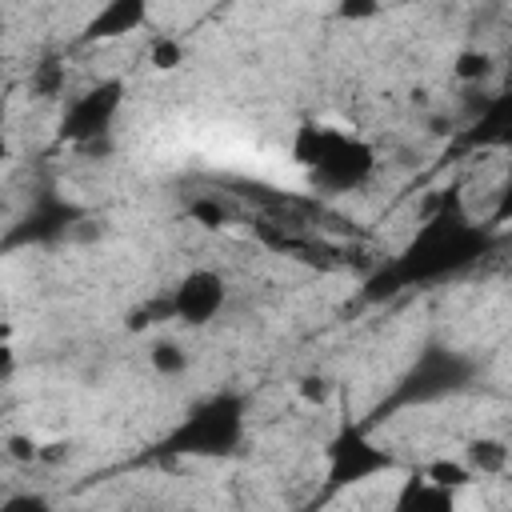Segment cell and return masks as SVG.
Returning <instances> with one entry per match:
<instances>
[{
    "instance_id": "obj_1",
    "label": "cell",
    "mask_w": 512,
    "mask_h": 512,
    "mask_svg": "<svg viewBox=\"0 0 512 512\" xmlns=\"http://www.w3.org/2000/svg\"><path fill=\"white\" fill-rule=\"evenodd\" d=\"M292 160L300 168L312 172V180L328 192H352L372 176V148L344 132V128H328V124H300L292 136Z\"/></svg>"
},
{
    "instance_id": "obj_2",
    "label": "cell",
    "mask_w": 512,
    "mask_h": 512,
    "mask_svg": "<svg viewBox=\"0 0 512 512\" xmlns=\"http://www.w3.org/2000/svg\"><path fill=\"white\" fill-rule=\"evenodd\" d=\"M244 432V412H240V400L232 396H216L208 400L204 408H196L184 428L176 432L172 448L176 452H188V456H220L228 452Z\"/></svg>"
},
{
    "instance_id": "obj_3",
    "label": "cell",
    "mask_w": 512,
    "mask_h": 512,
    "mask_svg": "<svg viewBox=\"0 0 512 512\" xmlns=\"http://www.w3.org/2000/svg\"><path fill=\"white\" fill-rule=\"evenodd\" d=\"M224 304H228V284H224V276L212 272V268H192V272H184L180 284H176L172 296H168L172 320L192 324V328L212 324V320L224 312Z\"/></svg>"
},
{
    "instance_id": "obj_4",
    "label": "cell",
    "mask_w": 512,
    "mask_h": 512,
    "mask_svg": "<svg viewBox=\"0 0 512 512\" xmlns=\"http://www.w3.org/2000/svg\"><path fill=\"white\" fill-rule=\"evenodd\" d=\"M116 104H120V84H100V88L76 96L72 108H68V116H64V136L92 140L96 132H104L112 124Z\"/></svg>"
},
{
    "instance_id": "obj_5",
    "label": "cell",
    "mask_w": 512,
    "mask_h": 512,
    "mask_svg": "<svg viewBox=\"0 0 512 512\" xmlns=\"http://www.w3.org/2000/svg\"><path fill=\"white\" fill-rule=\"evenodd\" d=\"M392 460H388V452L384 448H376V444H368V440H360V436H348V440H340L336 444V452H332V484H356V480H372L376 472H384Z\"/></svg>"
},
{
    "instance_id": "obj_6",
    "label": "cell",
    "mask_w": 512,
    "mask_h": 512,
    "mask_svg": "<svg viewBox=\"0 0 512 512\" xmlns=\"http://www.w3.org/2000/svg\"><path fill=\"white\" fill-rule=\"evenodd\" d=\"M388 512H460V496L440 488V484H432V480H424L420 472H412V476L400 480Z\"/></svg>"
},
{
    "instance_id": "obj_7",
    "label": "cell",
    "mask_w": 512,
    "mask_h": 512,
    "mask_svg": "<svg viewBox=\"0 0 512 512\" xmlns=\"http://www.w3.org/2000/svg\"><path fill=\"white\" fill-rule=\"evenodd\" d=\"M460 460L472 468L476 480H480V476H504L508 464H512V448H508V440H500V436H472V440L464 444Z\"/></svg>"
},
{
    "instance_id": "obj_8",
    "label": "cell",
    "mask_w": 512,
    "mask_h": 512,
    "mask_svg": "<svg viewBox=\"0 0 512 512\" xmlns=\"http://www.w3.org/2000/svg\"><path fill=\"white\" fill-rule=\"evenodd\" d=\"M144 4H132V0H116V4H108V8H100L96 16H92V24H88V36L92 40H112V36H124V32H132V28H140L144 24Z\"/></svg>"
},
{
    "instance_id": "obj_9",
    "label": "cell",
    "mask_w": 512,
    "mask_h": 512,
    "mask_svg": "<svg viewBox=\"0 0 512 512\" xmlns=\"http://www.w3.org/2000/svg\"><path fill=\"white\" fill-rule=\"evenodd\" d=\"M416 472H420L424 480H432V484H440V488L456 492V496H464V492L476 484L472 468H468L460 456H432V460H428V464H420Z\"/></svg>"
},
{
    "instance_id": "obj_10",
    "label": "cell",
    "mask_w": 512,
    "mask_h": 512,
    "mask_svg": "<svg viewBox=\"0 0 512 512\" xmlns=\"http://www.w3.org/2000/svg\"><path fill=\"white\" fill-rule=\"evenodd\" d=\"M476 140L512 144V96H500V100L488 104V112L476 120Z\"/></svg>"
},
{
    "instance_id": "obj_11",
    "label": "cell",
    "mask_w": 512,
    "mask_h": 512,
    "mask_svg": "<svg viewBox=\"0 0 512 512\" xmlns=\"http://www.w3.org/2000/svg\"><path fill=\"white\" fill-rule=\"evenodd\" d=\"M452 76H456L460 84H480V80H488V76H492V52H484V48H464V52L456 56V64H452Z\"/></svg>"
},
{
    "instance_id": "obj_12",
    "label": "cell",
    "mask_w": 512,
    "mask_h": 512,
    "mask_svg": "<svg viewBox=\"0 0 512 512\" xmlns=\"http://www.w3.org/2000/svg\"><path fill=\"white\" fill-rule=\"evenodd\" d=\"M64 80H68V72H64L60 60H40V64L32 68V76H28V88L48 100V96H60V92H64Z\"/></svg>"
},
{
    "instance_id": "obj_13",
    "label": "cell",
    "mask_w": 512,
    "mask_h": 512,
    "mask_svg": "<svg viewBox=\"0 0 512 512\" xmlns=\"http://www.w3.org/2000/svg\"><path fill=\"white\" fill-rule=\"evenodd\" d=\"M148 360H152V368H156L160 376H180V372L188 368V352H184V344H176V340H156Z\"/></svg>"
},
{
    "instance_id": "obj_14",
    "label": "cell",
    "mask_w": 512,
    "mask_h": 512,
    "mask_svg": "<svg viewBox=\"0 0 512 512\" xmlns=\"http://www.w3.org/2000/svg\"><path fill=\"white\" fill-rule=\"evenodd\" d=\"M296 396H300L304 404H312V408H328L332 396H336V384H332L328 376H320V372H308V376H300Z\"/></svg>"
},
{
    "instance_id": "obj_15",
    "label": "cell",
    "mask_w": 512,
    "mask_h": 512,
    "mask_svg": "<svg viewBox=\"0 0 512 512\" xmlns=\"http://www.w3.org/2000/svg\"><path fill=\"white\" fill-rule=\"evenodd\" d=\"M148 60H152V68L172 72V68H180V64H184V44H180V40H172V36H156V40H152V48H148Z\"/></svg>"
},
{
    "instance_id": "obj_16",
    "label": "cell",
    "mask_w": 512,
    "mask_h": 512,
    "mask_svg": "<svg viewBox=\"0 0 512 512\" xmlns=\"http://www.w3.org/2000/svg\"><path fill=\"white\" fill-rule=\"evenodd\" d=\"M4 456L16 460V464H36V460H44L40 444H36L32 436H20V432H8V436H4Z\"/></svg>"
},
{
    "instance_id": "obj_17",
    "label": "cell",
    "mask_w": 512,
    "mask_h": 512,
    "mask_svg": "<svg viewBox=\"0 0 512 512\" xmlns=\"http://www.w3.org/2000/svg\"><path fill=\"white\" fill-rule=\"evenodd\" d=\"M0 512H52V500L44 492H8Z\"/></svg>"
},
{
    "instance_id": "obj_18",
    "label": "cell",
    "mask_w": 512,
    "mask_h": 512,
    "mask_svg": "<svg viewBox=\"0 0 512 512\" xmlns=\"http://www.w3.org/2000/svg\"><path fill=\"white\" fill-rule=\"evenodd\" d=\"M492 220H496V224H512V168H508V176H504V180H500V188H496Z\"/></svg>"
},
{
    "instance_id": "obj_19",
    "label": "cell",
    "mask_w": 512,
    "mask_h": 512,
    "mask_svg": "<svg viewBox=\"0 0 512 512\" xmlns=\"http://www.w3.org/2000/svg\"><path fill=\"white\" fill-rule=\"evenodd\" d=\"M192 216H196L204 228H220V224H224V204H212V200H196V204H192Z\"/></svg>"
},
{
    "instance_id": "obj_20",
    "label": "cell",
    "mask_w": 512,
    "mask_h": 512,
    "mask_svg": "<svg viewBox=\"0 0 512 512\" xmlns=\"http://www.w3.org/2000/svg\"><path fill=\"white\" fill-rule=\"evenodd\" d=\"M372 12H376L372 4H344V8H340V16H348V20H356V16H372Z\"/></svg>"
},
{
    "instance_id": "obj_21",
    "label": "cell",
    "mask_w": 512,
    "mask_h": 512,
    "mask_svg": "<svg viewBox=\"0 0 512 512\" xmlns=\"http://www.w3.org/2000/svg\"><path fill=\"white\" fill-rule=\"evenodd\" d=\"M180 512H208V508H192V504H188V508H180Z\"/></svg>"
}]
</instances>
